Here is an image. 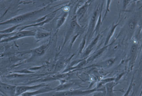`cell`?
<instances>
[{"mask_svg":"<svg viewBox=\"0 0 142 96\" xmlns=\"http://www.w3.org/2000/svg\"><path fill=\"white\" fill-rule=\"evenodd\" d=\"M37 33L36 31L34 30L24 31L18 33L15 36L8 38L5 39V40L2 41V42H5L12 41L15 40L17 38H22L24 37L30 36H34Z\"/></svg>","mask_w":142,"mask_h":96,"instance_id":"1","label":"cell"},{"mask_svg":"<svg viewBox=\"0 0 142 96\" xmlns=\"http://www.w3.org/2000/svg\"><path fill=\"white\" fill-rule=\"evenodd\" d=\"M28 15H24L14 18L11 20L7 21L6 22L2 23H0V25H1L18 23L22 22V21L24 20L25 18Z\"/></svg>","mask_w":142,"mask_h":96,"instance_id":"2","label":"cell"},{"mask_svg":"<svg viewBox=\"0 0 142 96\" xmlns=\"http://www.w3.org/2000/svg\"><path fill=\"white\" fill-rule=\"evenodd\" d=\"M47 90H41L34 92H26L21 94V96H32L38 93H41V92L47 91Z\"/></svg>","mask_w":142,"mask_h":96,"instance_id":"3","label":"cell"},{"mask_svg":"<svg viewBox=\"0 0 142 96\" xmlns=\"http://www.w3.org/2000/svg\"><path fill=\"white\" fill-rule=\"evenodd\" d=\"M48 35V33H38L35 35L36 37L38 39H42L46 37Z\"/></svg>","mask_w":142,"mask_h":96,"instance_id":"4","label":"cell"},{"mask_svg":"<svg viewBox=\"0 0 142 96\" xmlns=\"http://www.w3.org/2000/svg\"><path fill=\"white\" fill-rule=\"evenodd\" d=\"M18 26H17L11 28H10L8 30H5V31H0V33H5L10 32H12V31L14 30H15V28L17 27Z\"/></svg>","mask_w":142,"mask_h":96,"instance_id":"5","label":"cell"},{"mask_svg":"<svg viewBox=\"0 0 142 96\" xmlns=\"http://www.w3.org/2000/svg\"><path fill=\"white\" fill-rule=\"evenodd\" d=\"M134 23L132 22L130 23L128 26V28L129 31L132 32L134 30Z\"/></svg>","mask_w":142,"mask_h":96,"instance_id":"6","label":"cell"},{"mask_svg":"<svg viewBox=\"0 0 142 96\" xmlns=\"http://www.w3.org/2000/svg\"><path fill=\"white\" fill-rule=\"evenodd\" d=\"M97 14L96 13H95L93 14L92 17V20H94L96 18Z\"/></svg>","mask_w":142,"mask_h":96,"instance_id":"7","label":"cell"},{"mask_svg":"<svg viewBox=\"0 0 142 96\" xmlns=\"http://www.w3.org/2000/svg\"><path fill=\"white\" fill-rule=\"evenodd\" d=\"M85 8H83L81 10L80 13L81 14H83L85 13Z\"/></svg>","mask_w":142,"mask_h":96,"instance_id":"8","label":"cell"},{"mask_svg":"<svg viewBox=\"0 0 142 96\" xmlns=\"http://www.w3.org/2000/svg\"><path fill=\"white\" fill-rule=\"evenodd\" d=\"M136 47L135 46H134L132 49V53H134L135 51Z\"/></svg>","mask_w":142,"mask_h":96,"instance_id":"9","label":"cell"}]
</instances>
